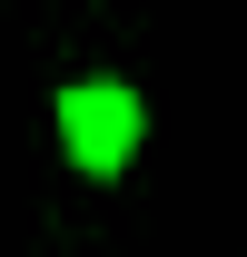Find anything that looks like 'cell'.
I'll return each mask as SVG.
<instances>
[{"instance_id": "obj_1", "label": "cell", "mask_w": 247, "mask_h": 257, "mask_svg": "<svg viewBox=\"0 0 247 257\" xmlns=\"http://www.w3.org/2000/svg\"><path fill=\"white\" fill-rule=\"evenodd\" d=\"M60 128H69V159L109 178V168L139 149V99H129L119 79H79V89L60 99Z\"/></svg>"}]
</instances>
